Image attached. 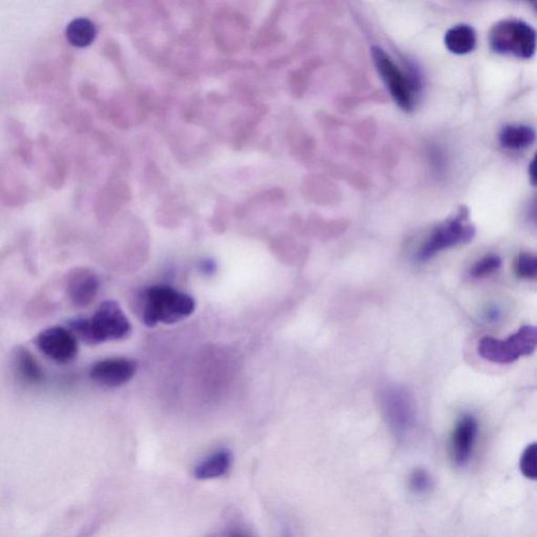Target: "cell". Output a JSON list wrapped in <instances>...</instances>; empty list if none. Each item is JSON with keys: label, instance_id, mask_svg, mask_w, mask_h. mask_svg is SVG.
Returning <instances> with one entry per match:
<instances>
[{"label": "cell", "instance_id": "ac0fdd59", "mask_svg": "<svg viewBox=\"0 0 537 537\" xmlns=\"http://www.w3.org/2000/svg\"><path fill=\"white\" fill-rule=\"evenodd\" d=\"M502 265L500 257L495 254H489L474 264L471 270V278L473 279H485L491 277L499 270Z\"/></svg>", "mask_w": 537, "mask_h": 537}, {"label": "cell", "instance_id": "8fae6325", "mask_svg": "<svg viewBox=\"0 0 537 537\" xmlns=\"http://www.w3.org/2000/svg\"><path fill=\"white\" fill-rule=\"evenodd\" d=\"M477 433L476 419L470 415L460 419L452 437V456L457 465H465L471 457Z\"/></svg>", "mask_w": 537, "mask_h": 537}, {"label": "cell", "instance_id": "7402d4cb", "mask_svg": "<svg viewBox=\"0 0 537 537\" xmlns=\"http://www.w3.org/2000/svg\"><path fill=\"white\" fill-rule=\"evenodd\" d=\"M529 175L530 178H532V183L537 185V151L533 157V160L532 161V164H530Z\"/></svg>", "mask_w": 537, "mask_h": 537}, {"label": "cell", "instance_id": "5bb4252c", "mask_svg": "<svg viewBox=\"0 0 537 537\" xmlns=\"http://www.w3.org/2000/svg\"><path fill=\"white\" fill-rule=\"evenodd\" d=\"M444 41L450 52L466 55L476 49L477 33L471 25H458L447 31Z\"/></svg>", "mask_w": 537, "mask_h": 537}, {"label": "cell", "instance_id": "6da1fadb", "mask_svg": "<svg viewBox=\"0 0 537 537\" xmlns=\"http://www.w3.org/2000/svg\"><path fill=\"white\" fill-rule=\"evenodd\" d=\"M67 326L77 339L88 346L127 339L133 330L127 316L114 300L103 301L91 319H74L68 321Z\"/></svg>", "mask_w": 537, "mask_h": 537}, {"label": "cell", "instance_id": "7a4b0ae2", "mask_svg": "<svg viewBox=\"0 0 537 537\" xmlns=\"http://www.w3.org/2000/svg\"><path fill=\"white\" fill-rule=\"evenodd\" d=\"M196 308L192 296L169 286L149 287L142 295V319L149 328L175 325L188 319Z\"/></svg>", "mask_w": 537, "mask_h": 537}, {"label": "cell", "instance_id": "e0dca14e", "mask_svg": "<svg viewBox=\"0 0 537 537\" xmlns=\"http://www.w3.org/2000/svg\"><path fill=\"white\" fill-rule=\"evenodd\" d=\"M514 271L520 279L537 280V254L521 253L515 259Z\"/></svg>", "mask_w": 537, "mask_h": 537}, {"label": "cell", "instance_id": "277c9868", "mask_svg": "<svg viewBox=\"0 0 537 537\" xmlns=\"http://www.w3.org/2000/svg\"><path fill=\"white\" fill-rule=\"evenodd\" d=\"M376 70L398 106L410 112L417 105L421 82L415 73H403L381 47H371Z\"/></svg>", "mask_w": 537, "mask_h": 537}, {"label": "cell", "instance_id": "9a60e30c", "mask_svg": "<svg viewBox=\"0 0 537 537\" xmlns=\"http://www.w3.org/2000/svg\"><path fill=\"white\" fill-rule=\"evenodd\" d=\"M535 139L534 129L527 126H508L500 134L501 146L512 150L532 147Z\"/></svg>", "mask_w": 537, "mask_h": 537}, {"label": "cell", "instance_id": "7c38bea8", "mask_svg": "<svg viewBox=\"0 0 537 537\" xmlns=\"http://www.w3.org/2000/svg\"><path fill=\"white\" fill-rule=\"evenodd\" d=\"M13 366L17 376L27 384H39L43 382L44 370L39 366L35 357L29 350L17 347L13 350Z\"/></svg>", "mask_w": 537, "mask_h": 537}, {"label": "cell", "instance_id": "5b68a950", "mask_svg": "<svg viewBox=\"0 0 537 537\" xmlns=\"http://www.w3.org/2000/svg\"><path fill=\"white\" fill-rule=\"evenodd\" d=\"M537 349V327L524 326L506 339L484 337L478 346L483 360L498 364H509L532 355Z\"/></svg>", "mask_w": 537, "mask_h": 537}, {"label": "cell", "instance_id": "8992f818", "mask_svg": "<svg viewBox=\"0 0 537 537\" xmlns=\"http://www.w3.org/2000/svg\"><path fill=\"white\" fill-rule=\"evenodd\" d=\"M476 236V228L471 222L470 212L460 208L457 215L437 227L419 252V258L426 260L440 251L461 244L470 243Z\"/></svg>", "mask_w": 537, "mask_h": 537}, {"label": "cell", "instance_id": "52a82bcc", "mask_svg": "<svg viewBox=\"0 0 537 537\" xmlns=\"http://www.w3.org/2000/svg\"><path fill=\"white\" fill-rule=\"evenodd\" d=\"M35 343L41 353L57 364L71 363L78 356L77 337L70 329H46L36 337Z\"/></svg>", "mask_w": 537, "mask_h": 537}, {"label": "cell", "instance_id": "4fadbf2b", "mask_svg": "<svg viewBox=\"0 0 537 537\" xmlns=\"http://www.w3.org/2000/svg\"><path fill=\"white\" fill-rule=\"evenodd\" d=\"M232 463V453L228 450H220L206 458L195 468V477L206 481L225 476Z\"/></svg>", "mask_w": 537, "mask_h": 537}, {"label": "cell", "instance_id": "603a6c76", "mask_svg": "<svg viewBox=\"0 0 537 537\" xmlns=\"http://www.w3.org/2000/svg\"><path fill=\"white\" fill-rule=\"evenodd\" d=\"M201 268L203 272H205L206 274H211L216 270V265L213 264L210 259L204 260Z\"/></svg>", "mask_w": 537, "mask_h": 537}, {"label": "cell", "instance_id": "44dd1931", "mask_svg": "<svg viewBox=\"0 0 537 537\" xmlns=\"http://www.w3.org/2000/svg\"><path fill=\"white\" fill-rule=\"evenodd\" d=\"M528 218L530 222L537 227V198L530 204L528 209Z\"/></svg>", "mask_w": 537, "mask_h": 537}, {"label": "cell", "instance_id": "d6986e66", "mask_svg": "<svg viewBox=\"0 0 537 537\" xmlns=\"http://www.w3.org/2000/svg\"><path fill=\"white\" fill-rule=\"evenodd\" d=\"M520 468L527 479L537 481V443L529 445L522 452Z\"/></svg>", "mask_w": 537, "mask_h": 537}, {"label": "cell", "instance_id": "ffe728a7", "mask_svg": "<svg viewBox=\"0 0 537 537\" xmlns=\"http://www.w3.org/2000/svg\"><path fill=\"white\" fill-rule=\"evenodd\" d=\"M431 485V480L429 473L422 471H415L412 472L410 477V487L414 489L416 492H425L429 491Z\"/></svg>", "mask_w": 537, "mask_h": 537}, {"label": "cell", "instance_id": "ba28073f", "mask_svg": "<svg viewBox=\"0 0 537 537\" xmlns=\"http://www.w3.org/2000/svg\"><path fill=\"white\" fill-rule=\"evenodd\" d=\"M137 363L126 357L107 358L96 362L88 370V376L95 383L106 388H119L136 376Z\"/></svg>", "mask_w": 537, "mask_h": 537}, {"label": "cell", "instance_id": "2e32d148", "mask_svg": "<svg viewBox=\"0 0 537 537\" xmlns=\"http://www.w3.org/2000/svg\"><path fill=\"white\" fill-rule=\"evenodd\" d=\"M66 36L70 45L82 49L94 43L97 36V29L91 20L80 17L68 24Z\"/></svg>", "mask_w": 537, "mask_h": 537}, {"label": "cell", "instance_id": "30bf717a", "mask_svg": "<svg viewBox=\"0 0 537 537\" xmlns=\"http://www.w3.org/2000/svg\"><path fill=\"white\" fill-rule=\"evenodd\" d=\"M384 406L390 425L399 432L408 430L414 421V402L405 390H390L385 396Z\"/></svg>", "mask_w": 537, "mask_h": 537}, {"label": "cell", "instance_id": "3957f363", "mask_svg": "<svg viewBox=\"0 0 537 537\" xmlns=\"http://www.w3.org/2000/svg\"><path fill=\"white\" fill-rule=\"evenodd\" d=\"M488 41L493 52L519 59L532 58L536 52V32L519 19H505L495 24L489 32Z\"/></svg>", "mask_w": 537, "mask_h": 537}, {"label": "cell", "instance_id": "9c48e42d", "mask_svg": "<svg viewBox=\"0 0 537 537\" xmlns=\"http://www.w3.org/2000/svg\"><path fill=\"white\" fill-rule=\"evenodd\" d=\"M67 295L76 308H86L92 304L98 294L97 275L86 268H75L67 274Z\"/></svg>", "mask_w": 537, "mask_h": 537}]
</instances>
